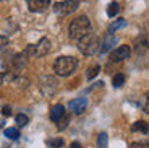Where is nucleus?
Masks as SVG:
<instances>
[{"label": "nucleus", "instance_id": "4", "mask_svg": "<svg viewBox=\"0 0 149 148\" xmlns=\"http://www.w3.org/2000/svg\"><path fill=\"white\" fill-rule=\"evenodd\" d=\"M50 51V41L47 37H42L37 44H29L24 49V56L29 59V57H44L45 54H49Z\"/></svg>", "mask_w": 149, "mask_h": 148}, {"label": "nucleus", "instance_id": "14", "mask_svg": "<svg viewBox=\"0 0 149 148\" xmlns=\"http://www.w3.org/2000/svg\"><path fill=\"white\" fill-rule=\"evenodd\" d=\"M5 137L10 138V140H18V138H19V130L18 129H13V127L5 129Z\"/></svg>", "mask_w": 149, "mask_h": 148}, {"label": "nucleus", "instance_id": "15", "mask_svg": "<svg viewBox=\"0 0 149 148\" xmlns=\"http://www.w3.org/2000/svg\"><path fill=\"white\" fill-rule=\"evenodd\" d=\"M118 10H120V5L117 4V2H112V4H109V7H107V15L110 16V18H113V16H117Z\"/></svg>", "mask_w": 149, "mask_h": 148}, {"label": "nucleus", "instance_id": "13", "mask_svg": "<svg viewBox=\"0 0 149 148\" xmlns=\"http://www.w3.org/2000/svg\"><path fill=\"white\" fill-rule=\"evenodd\" d=\"M125 25H127V21H125L123 18H118L117 21L110 23V26H109V33H113V31H117V30H120V28H123Z\"/></svg>", "mask_w": 149, "mask_h": 148}, {"label": "nucleus", "instance_id": "18", "mask_svg": "<svg viewBox=\"0 0 149 148\" xmlns=\"http://www.w3.org/2000/svg\"><path fill=\"white\" fill-rule=\"evenodd\" d=\"M15 121H16V124H18L19 127H24L28 122H29V119H28V116H24V114H16Z\"/></svg>", "mask_w": 149, "mask_h": 148}, {"label": "nucleus", "instance_id": "25", "mask_svg": "<svg viewBox=\"0 0 149 148\" xmlns=\"http://www.w3.org/2000/svg\"><path fill=\"white\" fill-rule=\"evenodd\" d=\"M2 114H3V116H7V117H8V116L11 114V109H10V106H3V107H2Z\"/></svg>", "mask_w": 149, "mask_h": 148}, {"label": "nucleus", "instance_id": "12", "mask_svg": "<svg viewBox=\"0 0 149 148\" xmlns=\"http://www.w3.org/2000/svg\"><path fill=\"white\" fill-rule=\"evenodd\" d=\"M131 130L133 132H141V133H148L149 132V125L144 122V121H138L131 125Z\"/></svg>", "mask_w": 149, "mask_h": 148}, {"label": "nucleus", "instance_id": "24", "mask_svg": "<svg viewBox=\"0 0 149 148\" xmlns=\"http://www.w3.org/2000/svg\"><path fill=\"white\" fill-rule=\"evenodd\" d=\"M60 121H62V124H60V125H58V129L60 130H63L65 129V127H67V124H68V121H70V117H62V119H60ZM60 121H58V122H60Z\"/></svg>", "mask_w": 149, "mask_h": 148}, {"label": "nucleus", "instance_id": "26", "mask_svg": "<svg viewBox=\"0 0 149 148\" xmlns=\"http://www.w3.org/2000/svg\"><path fill=\"white\" fill-rule=\"evenodd\" d=\"M70 148H83V147H81V145L78 143V142H73V143L70 145Z\"/></svg>", "mask_w": 149, "mask_h": 148}, {"label": "nucleus", "instance_id": "11", "mask_svg": "<svg viewBox=\"0 0 149 148\" xmlns=\"http://www.w3.org/2000/svg\"><path fill=\"white\" fill-rule=\"evenodd\" d=\"M63 116H65V107L62 104H57V106H54L50 109V121L52 122H58Z\"/></svg>", "mask_w": 149, "mask_h": 148}, {"label": "nucleus", "instance_id": "3", "mask_svg": "<svg viewBox=\"0 0 149 148\" xmlns=\"http://www.w3.org/2000/svg\"><path fill=\"white\" fill-rule=\"evenodd\" d=\"M78 49L81 51V54H84V56H94L96 52L101 51V41H99V37L91 31L89 34L83 36L78 41Z\"/></svg>", "mask_w": 149, "mask_h": 148}, {"label": "nucleus", "instance_id": "2", "mask_svg": "<svg viewBox=\"0 0 149 148\" xmlns=\"http://www.w3.org/2000/svg\"><path fill=\"white\" fill-rule=\"evenodd\" d=\"M78 68V60L71 56H60L54 62V72L58 77H70Z\"/></svg>", "mask_w": 149, "mask_h": 148}, {"label": "nucleus", "instance_id": "1", "mask_svg": "<svg viewBox=\"0 0 149 148\" xmlns=\"http://www.w3.org/2000/svg\"><path fill=\"white\" fill-rule=\"evenodd\" d=\"M89 33H91V23L88 20V16L81 15L70 23L68 34H70V37L73 41H79L83 36H86V34H89Z\"/></svg>", "mask_w": 149, "mask_h": 148}, {"label": "nucleus", "instance_id": "9", "mask_svg": "<svg viewBox=\"0 0 149 148\" xmlns=\"http://www.w3.org/2000/svg\"><path fill=\"white\" fill-rule=\"evenodd\" d=\"M68 107L73 114H83L88 107V98H76L68 103Z\"/></svg>", "mask_w": 149, "mask_h": 148}, {"label": "nucleus", "instance_id": "27", "mask_svg": "<svg viewBox=\"0 0 149 148\" xmlns=\"http://www.w3.org/2000/svg\"><path fill=\"white\" fill-rule=\"evenodd\" d=\"M3 82H5V73H2V75H0V85H2Z\"/></svg>", "mask_w": 149, "mask_h": 148}, {"label": "nucleus", "instance_id": "20", "mask_svg": "<svg viewBox=\"0 0 149 148\" xmlns=\"http://www.w3.org/2000/svg\"><path fill=\"white\" fill-rule=\"evenodd\" d=\"M47 143L50 148H60V147H63V138H52V140H49Z\"/></svg>", "mask_w": 149, "mask_h": 148}, {"label": "nucleus", "instance_id": "7", "mask_svg": "<svg viewBox=\"0 0 149 148\" xmlns=\"http://www.w3.org/2000/svg\"><path fill=\"white\" fill-rule=\"evenodd\" d=\"M131 54V47L127 44H123V46H118V47L115 49V51H112L110 54V60L112 62H122V60L128 59Z\"/></svg>", "mask_w": 149, "mask_h": 148}, {"label": "nucleus", "instance_id": "22", "mask_svg": "<svg viewBox=\"0 0 149 148\" xmlns=\"http://www.w3.org/2000/svg\"><path fill=\"white\" fill-rule=\"evenodd\" d=\"M130 148H149V142H134Z\"/></svg>", "mask_w": 149, "mask_h": 148}, {"label": "nucleus", "instance_id": "5", "mask_svg": "<svg viewBox=\"0 0 149 148\" xmlns=\"http://www.w3.org/2000/svg\"><path fill=\"white\" fill-rule=\"evenodd\" d=\"M78 7H79V0H62V2H57L54 5V11L57 15L67 16L78 10Z\"/></svg>", "mask_w": 149, "mask_h": 148}, {"label": "nucleus", "instance_id": "6", "mask_svg": "<svg viewBox=\"0 0 149 148\" xmlns=\"http://www.w3.org/2000/svg\"><path fill=\"white\" fill-rule=\"evenodd\" d=\"M57 86H58V82L54 77H50V75L41 77V80H39V88H41V91L45 96H52L57 91Z\"/></svg>", "mask_w": 149, "mask_h": 148}, {"label": "nucleus", "instance_id": "10", "mask_svg": "<svg viewBox=\"0 0 149 148\" xmlns=\"http://www.w3.org/2000/svg\"><path fill=\"white\" fill-rule=\"evenodd\" d=\"M115 44H117V37L113 36L112 33H107V36L104 37V42L101 44V52L105 54V52H109Z\"/></svg>", "mask_w": 149, "mask_h": 148}, {"label": "nucleus", "instance_id": "16", "mask_svg": "<svg viewBox=\"0 0 149 148\" xmlns=\"http://www.w3.org/2000/svg\"><path fill=\"white\" fill-rule=\"evenodd\" d=\"M123 83H125V75L123 73H117L113 77V80H112V85L115 86V88H122Z\"/></svg>", "mask_w": 149, "mask_h": 148}, {"label": "nucleus", "instance_id": "19", "mask_svg": "<svg viewBox=\"0 0 149 148\" xmlns=\"http://www.w3.org/2000/svg\"><path fill=\"white\" fill-rule=\"evenodd\" d=\"M97 147L99 148H105L107 147V133H99V137H97Z\"/></svg>", "mask_w": 149, "mask_h": 148}, {"label": "nucleus", "instance_id": "17", "mask_svg": "<svg viewBox=\"0 0 149 148\" xmlns=\"http://www.w3.org/2000/svg\"><path fill=\"white\" fill-rule=\"evenodd\" d=\"M99 72H101V67H99V65H93L89 70H88V75H86V77H88V80H93V78H96L97 75H99Z\"/></svg>", "mask_w": 149, "mask_h": 148}, {"label": "nucleus", "instance_id": "8", "mask_svg": "<svg viewBox=\"0 0 149 148\" xmlns=\"http://www.w3.org/2000/svg\"><path fill=\"white\" fill-rule=\"evenodd\" d=\"M28 8L33 13H42L50 7V0H26Z\"/></svg>", "mask_w": 149, "mask_h": 148}, {"label": "nucleus", "instance_id": "23", "mask_svg": "<svg viewBox=\"0 0 149 148\" xmlns=\"http://www.w3.org/2000/svg\"><path fill=\"white\" fill-rule=\"evenodd\" d=\"M7 46H8V39H7L5 36H2V34H0V52L3 51Z\"/></svg>", "mask_w": 149, "mask_h": 148}, {"label": "nucleus", "instance_id": "21", "mask_svg": "<svg viewBox=\"0 0 149 148\" xmlns=\"http://www.w3.org/2000/svg\"><path fill=\"white\" fill-rule=\"evenodd\" d=\"M141 107H143V111L149 114V93H146L144 96L141 98Z\"/></svg>", "mask_w": 149, "mask_h": 148}]
</instances>
